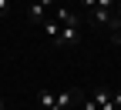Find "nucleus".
<instances>
[{
  "label": "nucleus",
  "instance_id": "obj_1",
  "mask_svg": "<svg viewBox=\"0 0 121 110\" xmlns=\"http://www.w3.org/2000/svg\"><path fill=\"white\" fill-rule=\"evenodd\" d=\"M51 43H54V47H78V43H81V30H78V27H60V34H57Z\"/></svg>",
  "mask_w": 121,
  "mask_h": 110
},
{
  "label": "nucleus",
  "instance_id": "obj_2",
  "mask_svg": "<svg viewBox=\"0 0 121 110\" xmlns=\"http://www.w3.org/2000/svg\"><path fill=\"white\" fill-rule=\"evenodd\" d=\"M51 4H54V0H30V7H27V17L34 20V23H44V17H47Z\"/></svg>",
  "mask_w": 121,
  "mask_h": 110
},
{
  "label": "nucleus",
  "instance_id": "obj_3",
  "mask_svg": "<svg viewBox=\"0 0 121 110\" xmlns=\"http://www.w3.org/2000/svg\"><path fill=\"white\" fill-rule=\"evenodd\" d=\"M54 20H57L60 27H78V13H74L71 7H57V10H54Z\"/></svg>",
  "mask_w": 121,
  "mask_h": 110
},
{
  "label": "nucleus",
  "instance_id": "obj_4",
  "mask_svg": "<svg viewBox=\"0 0 121 110\" xmlns=\"http://www.w3.org/2000/svg\"><path fill=\"white\" fill-rule=\"evenodd\" d=\"M78 97H81L78 90H60V93H57V100H54V110H67Z\"/></svg>",
  "mask_w": 121,
  "mask_h": 110
},
{
  "label": "nucleus",
  "instance_id": "obj_5",
  "mask_svg": "<svg viewBox=\"0 0 121 110\" xmlns=\"http://www.w3.org/2000/svg\"><path fill=\"white\" fill-rule=\"evenodd\" d=\"M91 100H94L98 110H114V100H111V93H108V90H94V97H91Z\"/></svg>",
  "mask_w": 121,
  "mask_h": 110
},
{
  "label": "nucleus",
  "instance_id": "obj_6",
  "mask_svg": "<svg viewBox=\"0 0 121 110\" xmlns=\"http://www.w3.org/2000/svg\"><path fill=\"white\" fill-rule=\"evenodd\" d=\"M91 20H94V23H104V27H111L114 10H101V7H94V10H91Z\"/></svg>",
  "mask_w": 121,
  "mask_h": 110
},
{
  "label": "nucleus",
  "instance_id": "obj_7",
  "mask_svg": "<svg viewBox=\"0 0 121 110\" xmlns=\"http://www.w3.org/2000/svg\"><path fill=\"white\" fill-rule=\"evenodd\" d=\"M54 100H57V93H54V90H47V87L37 90V103H40L44 110H54Z\"/></svg>",
  "mask_w": 121,
  "mask_h": 110
},
{
  "label": "nucleus",
  "instance_id": "obj_8",
  "mask_svg": "<svg viewBox=\"0 0 121 110\" xmlns=\"http://www.w3.org/2000/svg\"><path fill=\"white\" fill-rule=\"evenodd\" d=\"M57 34H60V23H57V20H44V37H47V40H54Z\"/></svg>",
  "mask_w": 121,
  "mask_h": 110
},
{
  "label": "nucleus",
  "instance_id": "obj_9",
  "mask_svg": "<svg viewBox=\"0 0 121 110\" xmlns=\"http://www.w3.org/2000/svg\"><path fill=\"white\" fill-rule=\"evenodd\" d=\"M7 10H10V0H0V17H7Z\"/></svg>",
  "mask_w": 121,
  "mask_h": 110
},
{
  "label": "nucleus",
  "instance_id": "obj_10",
  "mask_svg": "<svg viewBox=\"0 0 121 110\" xmlns=\"http://www.w3.org/2000/svg\"><path fill=\"white\" fill-rule=\"evenodd\" d=\"M81 7H84V10H94V7H98V0H81Z\"/></svg>",
  "mask_w": 121,
  "mask_h": 110
},
{
  "label": "nucleus",
  "instance_id": "obj_11",
  "mask_svg": "<svg viewBox=\"0 0 121 110\" xmlns=\"http://www.w3.org/2000/svg\"><path fill=\"white\" fill-rule=\"evenodd\" d=\"M111 40H114V43L121 47V30H114V34H111Z\"/></svg>",
  "mask_w": 121,
  "mask_h": 110
},
{
  "label": "nucleus",
  "instance_id": "obj_12",
  "mask_svg": "<svg viewBox=\"0 0 121 110\" xmlns=\"http://www.w3.org/2000/svg\"><path fill=\"white\" fill-rule=\"evenodd\" d=\"M84 110H98V107H94V100H84Z\"/></svg>",
  "mask_w": 121,
  "mask_h": 110
},
{
  "label": "nucleus",
  "instance_id": "obj_13",
  "mask_svg": "<svg viewBox=\"0 0 121 110\" xmlns=\"http://www.w3.org/2000/svg\"><path fill=\"white\" fill-rule=\"evenodd\" d=\"M114 17H118V23H121V0H118V7H114Z\"/></svg>",
  "mask_w": 121,
  "mask_h": 110
},
{
  "label": "nucleus",
  "instance_id": "obj_14",
  "mask_svg": "<svg viewBox=\"0 0 121 110\" xmlns=\"http://www.w3.org/2000/svg\"><path fill=\"white\" fill-rule=\"evenodd\" d=\"M111 100H114V107H121V90L114 93V97H111Z\"/></svg>",
  "mask_w": 121,
  "mask_h": 110
},
{
  "label": "nucleus",
  "instance_id": "obj_15",
  "mask_svg": "<svg viewBox=\"0 0 121 110\" xmlns=\"http://www.w3.org/2000/svg\"><path fill=\"white\" fill-rule=\"evenodd\" d=\"M0 110H7V103H4V100H0Z\"/></svg>",
  "mask_w": 121,
  "mask_h": 110
},
{
  "label": "nucleus",
  "instance_id": "obj_16",
  "mask_svg": "<svg viewBox=\"0 0 121 110\" xmlns=\"http://www.w3.org/2000/svg\"><path fill=\"white\" fill-rule=\"evenodd\" d=\"M114 110H121V107H114Z\"/></svg>",
  "mask_w": 121,
  "mask_h": 110
}]
</instances>
